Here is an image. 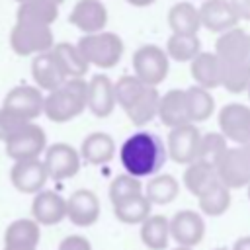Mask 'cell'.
<instances>
[{
  "mask_svg": "<svg viewBox=\"0 0 250 250\" xmlns=\"http://www.w3.org/2000/svg\"><path fill=\"white\" fill-rule=\"evenodd\" d=\"M168 158V148L162 139L148 131H139L125 139L119 148V160L125 174L133 178L156 176Z\"/></svg>",
  "mask_w": 250,
  "mask_h": 250,
  "instance_id": "cell-1",
  "label": "cell"
},
{
  "mask_svg": "<svg viewBox=\"0 0 250 250\" xmlns=\"http://www.w3.org/2000/svg\"><path fill=\"white\" fill-rule=\"evenodd\" d=\"M84 109H88V82L84 78L66 80L61 88L45 96L43 113L53 123H66Z\"/></svg>",
  "mask_w": 250,
  "mask_h": 250,
  "instance_id": "cell-2",
  "label": "cell"
},
{
  "mask_svg": "<svg viewBox=\"0 0 250 250\" xmlns=\"http://www.w3.org/2000/svg\"><path fill=\"white\" fill-rule=\"evenodd\" d=\"M78 51L86 59L88 64L98 68H113L125 51L123 39L113 31H100L92 35H82L76 43Z\"/></svg>",
  "mask_w": 250,
  "mask_h": 250,
  "instance_id": "cell-3",
  "label": "cell"
},
{
  "mask_svg": "<svg viewBox=\"0 0 250 250\" xmlns=\"http://www.w3.org/2000/svg\"><path fill=\"white\" fill-rule=\"evenodd\" d=\"M10 47L20 57H37L55 47L53 31L47 25L16 21L10 31Z\"/></svg>",
  "mask_w": 250,
  "mask_h": 250,
  "instance_id": "cell-4",
  "label": "cell"
},
{
  "mask_svg": "<svg viewBox=\"0 0 250 250\" xmlns=\"http://www.w3.org/2000/svg\"><path fill=\"white\" fill-rule=\"evenodd\" d=\"M133 74L146 86L156 88L162 84L170 70V59L158 45H141L133 53Z\"/></svg>",
  "mask_w": 250,
  "mask_h": 250,
  "instance_id": "cell-5",
  "label": "cell"
},
{
  "mask_svg": "<svg viewBox=\"0 0 250 250\" xmlns=\"http://www.w3.org/2000/svg\"><path fill=\"white\" fill-rule=\"evenodd\" d=\"M4 146H6V154L14 162L33 160V158H39V154L47 150V135L39 125L27 123L21 131H18L12 139H8Z\"/></svg>",
  "mask_w": 250,
  "mask_h": 250,
  "instance_id": "cell-6",
  "label": "cell"
},
{
  "mask_svg": "<svg viewBox=\"0 0 250 250\" xmlns=\"http://www.w3.org/2000/svg\"><path fill=\"white\" fill-rule=\"evenodd\" d=\"M2 107L20 115L21 119L33 123V119H37L45 109V96L41 94V90L37 86L20 84V86H14L4 96Z\"/></svg>",
  "mask_w": 250,
  "mask_h": 250,
  "instance_id": "cell-7",
  "label": "cell"
},
{
  "mask_svg": "<svg viewBox=\"0 0 250 250\" xmlns=\"http://www.w3.org/2000/svg\"><path fill=\"white\" fill-rule=\"evenodd\" d=\"M219 129L227 141L238 146L250 143V107L244 104H227L219 111Z\"/></svg>",
  "mask_w": 250,
  "mask_h": 250,
  "instance_id": "cell-8",
  "label": "cell"
},
{
  "mask_svg": "<svg viewBox=\"0 0 250 250\" xmlns=\"http://www.w3.org/2000/svg\"><path fill=\"white\" fill-rule=\"evenodd\" d=\"M199 143H201V133L193 123L170 129L168 141H166L168 156L176 164H188L189 166L191 162L197 160Z\"/></svg>",
  "mask_w": 250,
  "mask_h": 250,
  "instance_id": "cell-9",
  "label": "cell"
},
{
  "mask_svg": "<svg viewBox=\"0 0 250 250\" xmlns=\"http://www.w3.org/2000/svg\"><path fill=\"white\" fill-rule=\"evenodd\" d=\"M80 150L70 146L68 143H55L45 150V168L51 180H68L80 170Z\"/></svg>",
  "mask_w": 250,
  "mask_h": 250,
  "instance_id": "cell-10",
  "label": "cell"
},
{
  "mask_svg": "<svg viewBox=\"0 0 250 250\" xmlns=\"http://www.w3.org/2000/svg\"><path fill=\"white\" fill-rule=\"evenodd\" d=\"M215 168H217V176L221 184H225L229 189L250 186V164L240 146L227 148V152L221 156Z\"/></svg>",
  "mask_w": 250,
  "mask_h": 250,
  "instance_id": "cell-11",
  "label": "cell"
},
{
  "mask_svg": "<svg viewBox=\"0 0 250 250\" xmlns=\"http://www.w3.org/2000/svg\"><path fill=\"white\" fill-rule=\"evenodd\" d=\"M170 236L178 246L193 248L205 236V221L197 211L182 209L170 219Z\"/></svg>",
  "mask_w": 250,
  "mask_h": 250,
  "instance_id": "cell-12",
  "label": "cell"
},
{
  "mask_svg": "<svg viewBox=\"0 0 250 250\" xmlns=\"http://www.w3.org/2000/svg\"><path fill=\"white\" fill-rule=\"evenodd\" d=\"M107 20V8L102 0H78L68 16V23L84 31V35L104 31Z\"/></svg>",
  "mask_w": 250,
  "mask_h": 250,
  "instance_id": "cell-13",
  "label": "cell"
},
{
  "mask_svg": "<svg viewBox=\"0 0 250 250\" xmlns=\"http://www.w3.org/2000/svg\"><path fill=\"white\" fill-rule=\"evenodd\" d=\"M10 180L18 191L37 195L39 191H43V188L49 180V174H47L45 162L39 158L20 160V162H14V166L10 170Z\"/></svg>",
  "mask_w": 250,
  "mask_h": 250,
  "instance_id": "cell-14",
  "label": "cell"
},
{
  "mask_svg": "<svg viewBox=\"0 0 250 250\" xmlns=\"http://www.w3.org/2000/svg\"><path fill=\"white\" fill-rule=\"evenodd\" d=\"M199 18H201V27L213 33L223 35L238 27V18L229 0H205L199 6Z\"/></svg>",
  "mask_w": 250,
  "mask_h": 250,
  "instance_id": "cell-15",
  "label": "cell"
},
{
  "mask_svg": "<svg viewBox=\"0 0 250 250\" xmlns=\"http://www.w3.org/2000/svg\"><path fill=\"white\" fill-rule=\"evenodd\" d=\"M113 82L107 74H94L88 80V109L96 117H109L115 109Z\"/></svg>",
  "mask_w": 250,
  "mask_h": 250,
  "instance_id": "cell-16",
  "label": "cell"
},
{
  "mask_svg": "<svg viewBox=\"0 0 250 250\" xmlns=\"http://www.w3.org/2000/svg\"><path fill=\"white\" fill-rule=\"evenodd\" d=\"M66 217L76 227H92L100 217V199L92 189H76L66 199Z\"/></svg>",
  "mask_w": 250,
  "mask_h": 250,
  "instance_id": "cell-17",
  "label": "cell"
},
{
  "mask_svg": "<svg viewBox=\"0 0 250 250\" xmlns=\"http://www.w3.org/2000/svg\"><path fill=\"white\" fill-rule=\"evenodd\" d=\"M31 217L37 225H57L66 217V199L51 189H43L33 195Z\"/></svg>",
  "mask_w": 250,
  "mask_h": 250,
  "instance_id": "cell-18",
  "label": "cell"
},
{
  "mask_svg": "<svg viewBox=\"0 0 250 250\" xmlns=\"http://www.w3.org/2000/svg\"><path fill=\"white\" fill-rule=\"evenodd\" d=\"M158 117H160V121L168 129H176V127H182V125L191 123L189 121V111H188L186 90L172 88L164 96H160Z\"/></svg>",
  "mask_w": 250,
  "mask_h": 250,
  "instance_id": "cell-19",
  "label": "cell"
},
{
  "mask_svg": "<svg viewBox=\"0 0 250 250\" xmlns=\"http://www.w3.org/2000/svg\"><path fill=\"white\" fill-rule=\"evenodd\" d=\"M31 78H33L35 86L39 90H45V92H55L57 88H61L68 80L62 74V70L57 64L51 51L33 57V61H31Z\"/></svg>",
  "mask_w": 250,
  "mask_h": 250,
  "instance_id": "cell-20",
  "label": "cell"
},
{
  "mask_svg": "<svg viewBox=\"0 0 250 250\" xmlns=\"http://www.w3.org/2000/svg\"><path fill=\"white\" fill-rule=\"evenodd\" d=\"M189 72H191L195 86L199 88H205L211 92L221 86V61L215 53L201 51L189 62Z\"/></svg>",
  "mask_w": 250,
  "mask_h": 250,
  "instance_id": "cell-21",
  "label": "cell"
},
{
  "mask_svg": "<svg viewBox=\"0 0 250 250\" xmlns=\"http://www.w3.org/2000/svg\"><path fill=\"white\" fill-rule=\"evenodd\" d=\"M80 156L92 166L107 164L115 156V141L104 131H94L84 137L80 145Z\"/></svg>",
  "mask_w": 250,
  "mask_h": 250,
  "instance_id": "cell-22",
  "label": "cell"
},
{
  "mask_svg": "<svg viewBox=\"0 0 250 250\" xmlns=\"http://www.w3.org/2000/svg\"><path fill=\"white\" fill-rule=\"evenodd\" d=\"M219 182L221 180L217 176V168L213 164H207V162H201V160L191 162L184 172V186L197 199L201 195H205L209 189H213Z\"/></svg>",
  "mask_w": 250,
  "mask_h": 250,
  "instance_id": "cell-23",
  "label": "cell"
},
{
  "mask_svg": "<svg viewBox=\"0 0 250 250\" xmlns=\"http://www.w3.org/2000/svg\"><path fill=\"white\" fill-rule=\"evenodd\" d=\"M51 55L55 57L57 64L61 66L62 74L68 80H72V78H84L86 76L90 64L86 62V59L82 57V53L78 51L76 45L66 43V41L55 43V47L51 49Z\"/></svg>",
  "mask_w": 250,
  "mask_h": 250,
  "instance_id": "cell-24",
  "label": "cell"
},
{
  "mask_svg": "<svg viewBox=\"0 0 250 250\" xmlns=\"http://www.w3.org/2000/svg\"><path fill=\"white\" fill-rule=\"evenodd\" d=\"M168 25L172 33L178 35H197L201 27V18H199V8H195L191 2H176L168 10Z\"/></svg>",
  "mask_w": 250,
  "mask_h": 250,
  "instance_id": "cell-25",
  "label": "cell"
},
{
  "mask_svg": "<svg viewBox=\"0 0 250 250\" xmlns=\"http://www.w3.org/2000/svg\"><path fill=\"white\" fill-rule=\"evenodd\" d=\"M39 238H41V229L33 219H16L14 223L8 225L4 232V246L37 250Z\"/></svg>",
  "mask_w": 250,
  "mask_h": 250,
  "instance_id": "cell-26",
  "label": "cell"
},
{
  "mask_svg": "<svg viewBox=\"0 0 250 250\" xmlns=\"http://www.w3.org/2000/svg\"><path fill=\"white\" fill-rule=\"evenodd\" d=\"M248 47H250V35L244 29L234 27L219 35L215 43V55L221 61H246Z\"/></svg>",
  "mask_w": 250,
  "mask_h": 250,
  "instance_id": "cell-27",
  "label": "cell"
},
{
  "mask_svg": "<svg viewBox=\"0 0 250 250\" xmlns=\"http://www.w3.org/2000/svg\"><path fill=\"white\" fill-rule=\"evenodd\" d=\"M59 18V6L47 0H25L18 6L16 12V21L23 23H37V25H47L55 23Z\"/></svg>",
  "mask_w": 250,
  "mask_h": 250,
  "instance_id": "cell-28",
  "label": "cell"
},
{
  "mask_svg": "<svg viewBox=\"0 0 250 250\" xmlns=\"http://www.w3.org/2000/svg\"><path fill=\"white\" fill-rule=\"evenodd\" d=\"M145 197L152 205H168L180 193V182L172 174H156L145 186Z\"/></svg>",
  "mask_w": 250,
  "mask_h": 250,
  "instance_id": "cell-29",
  "label": "cell"
},
{
  "mask_svg": "<svg viewBox=\"0 0 250 250\" xmlns=\"http://www.w3.org/2000/svg\"><path fill=\"white\" fill-rule=\"evenodd\" d=\"M158 104H160L158 90L146 86V90L125 109V113L133 125H146L158 115Z\"/></svg>",
  "mask_w": 250,
  "mask_h": 250,
  "instance_id": "cell-30",
  "label": "cell"
},
{
  "mask_svg": "<svg viewBox=\"0 0 250 250\" xmlns=\"http://www.w3.org/2000/svg\"><path fill=\"white\" fill-rule=\"evenodd\" d=\"M170 238V219L164 215H150L141 225V240L150 250H164Z\"/></svg>",
  "mask_w": 250,
  "mask_h": 250,
  "instance_id": "cell-31",
  "label": "cell"
},
{
  "mask_svg": "<svg viewBox=\"0 0 250 250\" xmlns=\"http://www.w3.org/2000/svg\"><path fill=\"white\" fill-rule=\"evenodd\" d=\"M221 86L232 94H240L248 90L250 64L246 61H221Z\"/></svg>",
  "mask_w": 250,
  "mask_h": 250,
  "instance_id": "cell-32",
  "label": "cell"
},
{
  "mask_svg": "<svg viewBox=\"0 0 250 250\" xmlns=\"http://www.w3.org/2000/svg\"><path fill=\"white\" fill-rule=\"evenodd\" d=\"M186 100H188V111H189V121L201 123L207 121L213 111H215V98L209 90L199 88V86H191L186 90Z\"/></svg>",
  "mask_w": 250,
  "mask_h": 250,
  "instance_id": "cell-33",
  "label": "cell"
},
{
  "mask_svg": "<svg viewBox=\"0 0 250 250\" xmlns=\"http://www.w3.org/2000/svg\"><path fill=\"white\" fill-rule=\"evenodd\" d=\"M166 55L176 62H191L201 53V41L197 35H178L172 33L166 41Z\"/></svg>",
  "mask_w": 250,
  "mask_h": 250,
  "instance_id": "cell-34",
  "label": "cell"
},
{
  "mask_svg": "<svg viewBox=\"0 0 250 250\" xmlns=\"http://www.w3.org/2000/svg\"><path fill=\"white\" fill-rule=\"evenodd\" d=\"M150 207H152V203L143 193V195L131 197L119 205H113V215L117 221H121L125 225H143L150 217Z\"/></svg>",
  "mask_w": 250,
  "mask_h": 250,
  "instance_id": "cell-35",
  "label": "cell"
},
{
  "mask_svg": "<svg viewBox=\"0 0 250 250\" xmlns=\"http://www.w3.org/2000/svg\"><path fill=\"white\" fill-rule=\"evenodd\" d=\"M143 191H145V188L139 178H133L129 174H119L109 184V201H111V205H119L131 197L143 195Z\"/></svg>",
  "mask_w": 250,
  "mask_h": 250,
  "instance_id": "cell-36",
  "label": "cell"
},
{
  "mask_svg": "<svg viewBox=\"0 0 250 250\" xmlns=\"http://www.w3.org/2000/svg\"><path fill=\"white\" fill-rule=\"evenodd\" d=\"M199 209L209 217H219L230 207V189L225 184H217L213 189H209L199 199Z\"/></svg>",
  "mask_w": 250,
  "mask_h": 250,
  "instance_id": "cell-37",
  "label": "cell"
},
{
  "mask_svg": "<svg viewBox=\"0 0 250 250\" xmlns=\"http://www.w3.org/2000/svg\"><path fill=\"white\" fill-rule=\"evenodd\" d=\"M145 90L146 84H143L135 74H123L121 78H117V82H113L115 100L123 109H127Z\"/></svg>",
  "mask_w": 250,
  "mask_h": 250,
  "instance_id": "cell-38",
  "label": "cell"
},
{
  "mask_svg": "<svg viewBox=\"0 0 250 250\" xmlns=\"http://www.w3.org/2000/svg\"><path fill=\"white\" fill-rule=\"evenodd\" d=\"M227 148H229L227 146V139L221 133H205V135H201L197 160L217 166V162L227 152Z\"/></svg>",
  "mask_w": 250,
  "mask_h": 250,
  "instance_id": "cell-39",
  "label": "cell"
},
{
  "mask_svg": "<svg viewBox=\"0 0 250 250\" xmlns=\"http://www.w3.org/2000/svg\"><path fill=\"white\" fill-rule=\"evenodd\" d=\"M27 123H29V121L21 119L20 115H16V113H12V111L0 107V141L6 143V141L12 139L18 131H21Z\"/></svg>",
  "mask_w": 250,
  "mask_h": 250,
  "instance_id": "cell-40",
  "label": "cell"
},
{
  "mask_svg": "<svg viewBox=\"0 0 250 250\" xmlns=\"http://www.w3.org/2000/svg\"><path fill=\"white\" fill-rule=\"evenodd\" d=\"M59 250H92L90 240L80 236V234H70L66 238H62V242L59 244Z\"/></svg>",
  "mask_w": 250,
  "mask_h": 250,
  "instance_id": "cell-41",
  "label": "cell"
},
{
  "mask_svg": "<svg viewBox=\"0 0 250 250\" xmlns=\"http://www.w3.org/2000/svg\"><path fill=\"white\" fill-rule=\"evenodd\" d=\"M238 21H250V0H229Z\"/></svg>",
  "mask_w": 250,
  "mask_h": 250,
  "instance_id": "cell-42",
  "label": "cell"
},
{
  "mask_svg": "<svg viewBox=\"0 0 250 250\" xmlns=\"http://www.w3.org/2000/svg\"><path fill=\"white\" fill-rule=\"evenodd\" d=\"M232 250H250V236H242L234 242Z\"/></svg>",
  "mask_w": 250,
  "mask_h": 250,
  "instance_id": "cell-43",
  "label": "cell"
},
{
  "mask_svg": "<svg viewBox=\"0 0 250 250\" xmlns=\"http://www.w3.org/2000/svg\"><path fill=\"white\" fill-rule=\"evenodd\" d=\"M127 4H131V6H135V8H148V6H152L156 0H125Z\"/></svg>",
  "mask_w": 250,
  "mask_h": 250,
  "instance_id": "cell-44",
  "label": "cell"
},
{
  "mask_svg": "<svg viewBox=\"0 0 250 250\" xmlns=\"http://www.w3.org/2000/svg\"><path fill=\"white\" fill-rule=\"evenodd\" d=\"M240 148H242V152H244V156H246V160H248V164H250V143L242 145Z\"/></svg>",
  "mask_w": 250,
  "mask_h": 250,
  "instance_id": "cell-45",
  "label": "cell"
},
{
  "mask_svg": "<svg viewBox=\"0 0 250 250\" xmlns=\"http://www.w3.org/2000/svg\"><path fill=\"white\" fill-rule=\"evenodd\" d=\"M2 250H31V248H12V246H4Z\"/></svg>",
  "mask_w": 250,
  "mask_h": 250,
  "instance_id": "cell-46",
  "label": "cell"
},
{
  "mask_svg": "<svg viewBox=\"0 0 250 250\" xmlns=\"http://www.w3.org/2000/svg\"><path fill=\"white\" fill-rule=\"evenodd\" d=\"M47 2H53V4H57V6H61L64 0H47Z\"/></svg>",
  "mask_w": 250,
  "mask_h": 250,
  "instance_id": "cell-47",
  "label": "cell"
},
{
  "mask_svg": "<svg viewBox=\"0 0 250 250\" xmlns=\"http://www.w3.org/2000/svg\"><path fill=\"white\" fill-rule=\"evenodd\" d=\"M174 250H193V248H184V246H176Z\"/></svg>",
  "mask_w": 250,
  "mask_h": 250,
  "instance_id": "cell-48",
  "label": "cell"
},
{
  "mask_svg": "<svg viewBox=\"0 0 250 250\" xmlns=\"http://www.w3.org/2000/svg\"><path fill=\"white\" fill-rule=\"evenodd\" d=\"M246 62L250 64V47H248V55H246Z\"/></svg>",
  "mask_w": 250,
  "mask_h": 250,
  "instance_id": "cell-49",
  "label": "cell"
},
{
  "mask_svg": "<svg viewBox=\"0 0 250 250\" xmlns=\"http://www.w3.org/2000/svg\"><path fill=\"white\" fill-rule=\"evenodd\" d=\"M16 2H18V4H21V2H25V0H16Z\"/></svg>",
  "mask_w": 250,
  "mask_h": 250,
  "instance_id": "cell-50",
  "label": "cell"
},
{
  "mask_svg": "<svg viewBox=\"0 0 250 250\" xmlns=\"http://www.w3.org/2000/svg\"><path fill=\"white\" fill-rule=\"evenodd\" d=\"M248 199H250V186H248Z\"/></svg>",
  "mask_w": 250,
  "mask_h": 250,
  "instance_id": "cell-51",
  "label": "cell"
},
{
  "mask_svg": "<svg viewBox=\"0 0 250 250\" xmlns=\"http://www.w3.org/2000/svg\"><path fill=\"white\" fill-rule=\"evenodd\" d=\"M246 92H248V98H250V86H248V90H246Z\"/></svg>",
  "mask_w": 250,
  "mask_h": 250,
  "instance_id": "cell-52",
  "label": "cell"
},
{
  "mask_svg": "<svg viewBox=\"0 0 250 250\" xmlns=\"http://www.w3.org/2000/svg\"><path fill=\"white\" fill-rule=\"evenodd\" d=\"M215 250H227V248H215Z\"/></svg>",
  "mask_w": 250,
  "mask_h": 250,
  "instance_id": "cell-53",
  "label": "cell"
},
{
  "mask_svg": "<svg viewBox=\"0 0 250 250\" xmlns=\"http://www.w3.org/2000/svg\"><path fill=\"white\" fill-rule=\"evenodd\" d=\"M203 2H205V0H203Z\"/></svg>",
  "mask_w": 250,
  "mask_h": 250,
  "instance_id": "cell-54",
  "label": "cell"
}]
</instances>
